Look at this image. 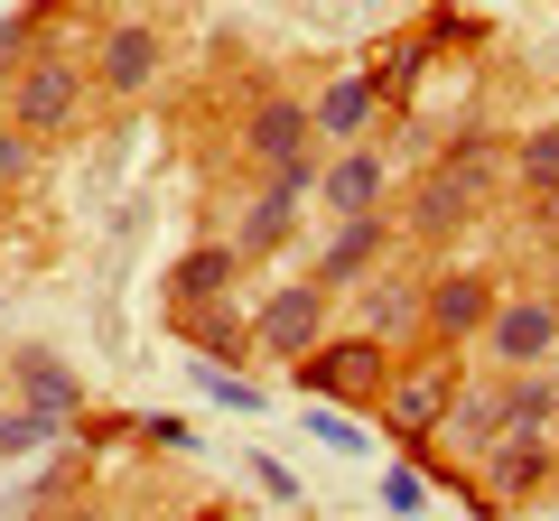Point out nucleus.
Returning <instances> with one entry per match:
<instances>
[{
    "label": "nucleus",
    "mask_w": 559,
    "mask_h": 521,
    "mask_svg": "<svg viewBox=\"0 0 559 521\" xmlns=\"http://www.w3.org/2000/svg\"><path fill=\"white\" fill-rule=\"evenodd\" d=\"M382 381H392L382 336H336V344H308V354H299V391H308V401H336V410L355 401V410H373Z\"/></svg>",
    "instance_id": "f257e3e1"
},
{
    "label": "nucleus",
    "mask_w": 559,
    "mask_h": 521,
    "mask_svg": "<svg viewBox=\"0 0 559 521\" xmlns=\"http://www.w3.org/2000/svg\"><path fill=\"white\" fill-rule=\"evenodd\" d=\"M485 186H495V141H457L429 178H419L411 223H419V233H457V223L485 205Z\"/></svg>",
    "instance_id": "f03ea898"
},
{
    "label": "nucleus",
    "mask_w": 559,
    "mask_h": 521,
    "mask_svg": "<svg viewBox=\"0 0 559 521\" xmlns=\"http://www.w3.org/2000/svg\"><path fill=\"white\" fill-rule=\"evenodd\" d=\"M448 401H457V373H448V363H401L392 381H382V428H392V447H429L439 438V420H448Z\"/></svg>",
    "instance_id": "7ed1b4c3"
},
{
    "label": "nucleus",
    "mask_w": 559,
    "mask_h": 521,
    "mask_svg": "<svg viewBox=\"0 0 559 521\" xmlns=\"http://www.w3.org/2000/svg\"><path fill=\"white\" fill-rule=\"evenodd\" d=\"M242 149H252V168L271 186H308V159H318V121H308V102H261L252 121H242Z\"/></svg>",
    "instance_id": "20e7f679"
},
{
    "label": "nucleus",
    "mask_w": 559,
    "mask_h": 521,
    "mask_svg": "<svg viewBox=\"0 0 559 521\" xmlns=\"http://www.w3.org/2000/svg\"><path fill=\"white\" fill-rule=\"evenodd\" d=\"M550 475H559V438L550 428H503V438L485 447V512H495V502H532Z\"/></svg>",
    "instance_id": "39448f33"
},
{
    "label": "nucleus",
    "mask_w": 559,
    "mask_h": 521,
    "mask_svg": "<svg viewBox=\"0 0 559 521\" xmlns=\"http://www.w3.org/2000/svg\"><path fill=\"white\" fill-rule=\"evenodd\" d=\"M485 344L503 354V373H522V363H550V354H559V299H532V289L495 299V317H485Z\"/></svg>",
    "instance_id": "423d86ee"
},
{
    "label": "nucleus",
    "mask_w": 559,
    "mask_h": 521,
    "mask_svg": "<svg viewBox=\"0 0 559 521\" xmlns=\"http://www.w3.org/2000/svg\"><path fill=\"white\" fill-rule=\"evenodd\" d=\"M252 344L280 363H299L308 344H326V289H271L252 307Z\"/></svg>",
    "instance_id": "0eeeda50"
},
{
    "label": "nucleus",
    "mask_w": 559,
    "mask_h": 521,
    "mask_svg": "<svg viewBox=\"0 0 559 521\" xmlns=\"http://www.w3.org/2000/svg\"><path fill=\"white\" fill-rule=\"evenodd\" d=\"M10 84H20V131H28V141H38V131H66V121L84 112V75L57 65V57H28Z\"/></svg>",
    "instance_id": "6e6552de"
},
{
    "label": "nucleus",
    "mask_w": 559,
    "mask_h": 521,
    "mask_svg": "<svg viewBox=\"0 0 559 521\" xmlns=\"http://www.w3.org/2000/svg\"><path fill=\"white\" fill-rule=\"evenodd\" d=\"M495 299H503V289L485 280V270H448V280L419 299V317H429V336H485Z\"/></svg>",
    "instance_id": "1a4fd4ad"
},
{
    "label": "nucleus",
    "mask_w": 559,
    "mask_h": 521,
    "mask_svg": "<svg viewBox=\"0 0 559 521\" xmlns=\"http://www.w3.org/2000/svg\"><path fill=\"white\" fill-rule=\"evenodd\" d=\"M373 112H382V75H373V65H345V75L318 94V112H308V121H318V141H345V149H355Z\"/></svg>",
    "instance_id": "9d476101"
},
{
    "label": "nucleus",
    "mask_w": 559,
    "mask_h": 521,
    "mask_svg": "<svg viewBox=\"0 0 559 521\" xmlns=\"http://www.w3.org/2000/svg\"><path fill=\"white\" fill-rule=\"evenodd\" d=\"M94 84L103 94H150V84H159V38H150V28H112L103 57H94Z\"/></svg>",
    "instance_id": "9b49d317"
},
{
    "label": "nucleus",
    "mask_w": 559,
    "mask_h": 521,
    "mask_svg": "<svg viewBox=\"0 0 559 521\" xmlns=\"http://www.w3.org/2000/svg\"><path fill=\"white\" fill-rule=\"evenodd\" d=\"M289 233H299V186H261V196H252V215H242V233H234V260L280 252Z\"/></svg>",
    "instance_id": "f8f14e48"
},
{
    "label": "nucleus",
    "mask_w": 559,
    "mask_h": 521,
    "mask_svg": "<svg viewBox=\"0 0 559 521\" xmlns=\"http://www.w3.org/2000/svg\"><path fill=\"white\" fill-rule=\"evenodd\" d=\"M318 186H326V205H336V215H373V196H382V159L373 149H336V159L318 168Z\"/></svg>",
    "instance_id": "ddd939ff"
},
{
    "label": "nucleus",
    "mask_w": 559,
    "mask_h": 521,
    "mask_svg": "<svg viewBox=\"0 0 559 521\" xmlns=\"http://www.w3.org/2000/svg\"><path fill=\"white\" fill-rule=\"evenodd\" d=\"M503 391V428H550L559 420V373L550 363H522L513 381H495Z\"/></svg>",
    "instance_id": "4468645a"
},
{
    "label": "nucleus",
    "mask_w": 559,
    "mask_h": 521,
    "mask_svg": "<svg viewBox=\"0 0 559 521\" xmlns=\"http://www.w3.org/2000/svg\"><path fill=\"white\" fill-rule=\"evenodd\" d=\"M20 391H28V410H38V420H75V401H84V381L66 373L57 354H28V363H20Z\"/></svg>",
    "instance_id": "2eb2a0df"
},
{
    "label": "nucleus",
    "mask_w": 559,
    "mask_h": 521,
    "mask_svg": "<svg viewBox=\"0 0 559 521\" xmlns=\"http://www.w3.org/2000/svg\"><path fill=\"white\" fill-rule=\"evenodd\" d=\"M224 280H234V252H187L178 280H168V299H178V307H215Z\"/></svg>",
    "instance_id": "dca6fc26"
},
{
    "label": "nucleus",
    "mask_w": 559,
    "mask_h": 521,
    "mask_svg": "<svg viewBox=\"0 0 559 521\" xmlns=\"http://www.w3.org/2000/svg\"><path fill=\"white\" fill-rule=\"evenodd\" d=\"M373 252H382V215H345V233L326 242V280H355ZM326 280H318V289H326Z\"/></svg>",
    "instance_id": "f3484780"
},
{
    "label": "nucleus",
    "mask_w": 559,
    "mask_h": 521,
    "mask_svg": "<svg viewBox=\"0 0 559 521\" xmlns=\"http://www.w3.org/2000/svg\"><path fill=\"white\" fill-rule=\"evenodd\" d=\"M178 326H187V344H205V354H234V344H242V317H234V307H178Z\"/></svg>",
    "instance_id": "a211bd4d"
},
{
    "label": "nucleus",
    "mask_w": 559,
    "mask_h": 521,
    "mask_svg": "<svg viewBox=\"0 0 559 521\" xmlns=\"http://www.w3.org/2000/svg\"><path fill=\"white\" fill-rule=\"evenodd\" d=\"M47 438H57V420H38V410H10L0 420V457H38Z\"/></svg>",
    "instance_id": "6ab92c4d"
},
{
    "label": "nucleus",
    "mask_w": 559,
    "mask_h": 521,
    "mask_svg": "<svg viewBox=\"0 0 559 521\" xmlns=\"http://www.w3.org/2000/svg\"><path fill=\"white\" fill-rule=\"evenodd\" d=\"M522 178H532L540 196H559V131H532V141H522Z\"/></svg>",
    "instance_id": "aec40b11"
},
{
    "label": "nucleus",
    "mask_w": 559,
    "mask_h": 521,
    "mask_svg": "<svg viewBox=\"0 0 559 521\" xmlns=\"http://www.w3.org/2000/svg\"><path fill=\"white\" fill-rule=\"evenodd\" d=\"M382 502H392V512H429V475H419V465H392V475H382Z\"/></svg>",
    "instance_id": "412c9836"
},
{
    "label": "nucleus",
    "mask_w": 559,
    "mask_h": 521,
    "mask_svg": "<svg viewBox=\"0 0 559 521\" xmlns=\"http://www.w3.org/2000/svg\"><path fill=\"white\" fill-rule=\"evenodd\" d=\"M205 401H224V410H261V391H252V381H234V373H224V363H205Z\"/></svg>",
    "instance_id": "4be33fe9"
},
{
    "label": "nucleus",
    "mask_w": 559,
    "mask_h": 521,
    "mask_svg": "<svg viewBox=\"0 0 559 521\" xmlns=\"http://www.w3.org/2000/svg\"><path fill=\"white\" fill-rule=\"evenodd\" d=\"M308 428H318V438H326V447H345V457H355V447H364V428H355V420H345V410H336V401H318V410H308Z\"/></svg>",
    "instance_id": "5701e85b"
},
{
    "label": "nucleus",
    "mask_w": 559,
    "mask_h": 521,
    "mask_svg": "<svg viewBox=\"0 0 559 521\" xmlns=\"http://www.w3.org/2000/svg\"><path fill=\"white\" fill-rule=\"evenodd\" d=\"M28 159H38V149H28V131H0V186L28 178Z\"/></svg>",
    "instance_id": "b1692460"
},
{
    "label": "nucleus",
    "mask_w": 559,
    "mask_h": 521,
    "mask_svg": "<svg viewBox=\"0 0 559 521\" xmlns=\"http://www.w3.org/2000/svg\"><path fill=\"white\" fill-rule=\"evenodd\" d=\"M252 475H261V484H271V494H280V502H299V475H289V465H280V457H261V465H252Z\"/></svg>",
    "instance_id": "393cba45"
},
{
    "label": "nucleus",
    "mask_w": 559,
    "mask_h": 521,
    "mask_svg": "<svg viewBox=\"0 0 559 521\" xmlns=\"http://www.w3.org/2000/svg\"><path fill=\"white\" fill-rule=\"evenodd\" d=\"M20 47H28V38H20V28H0V65H10V57H20ZM0 84H10V75H0Z\"/></svg>",
    "instance_id": "a878e982"
},
{
    "label": "nucleus",
    "mask_w": 559,
    "mask_h": 521,
    "mask_svg": "<svg viewBox=\"0 0 559 521\" xmlns=\"http://www.w3.org/2000/svg\"><path fill=\"white\" fill-rule=\"evenodd\" d=\"M57 521H103V512H57Z\"/></svg>",
    "instance_id": "bb28decb"
}]
</instances>
